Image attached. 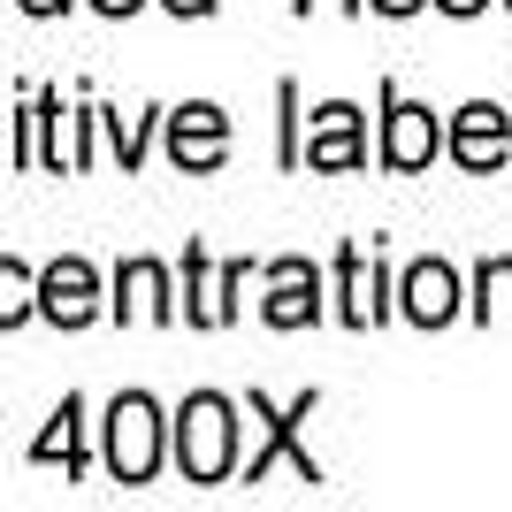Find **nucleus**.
<instances>
[{"label":"nucleus","instance_id":"nucleus-17","mask_svg":"<svg viewBox=\"0 0 512 512\" xmlns=\"http://www.w3.org/2000/svg\"><path fill=\"white\" fill-rule=\"evenodd\" d=\"M107 138L123 153V169H138V153H146V123H123V115H107Z\"/></svg>","mask_w":512,"mask_h":512},{"label":"nucleus","instance_id":"nucleus-12","mask_svg":"<svg viewBox=\"0 0 512 512\" xmlns=\"http://www.w3.org/2000/svg\"><path fill=\"white\" fill-rule=\"evenodd\" d=\"M406 314L421 321V329H436V321L459 314V276H451L444 260H421V268L406 276Z\"/></svg>","mask_w":512,"mask_h":512},{"label":"nucleus","instance_id":"nucleus-16","mask_svg":"<svg viewBox=\"0 0 512 512\" xmlns=\"http://www.w3.org/2000/svg\"><path fill=\"white\" fill-rule=\"evenodd\" d=\"M482 314H512V260L482 268Z\"/></svg>","mask_w":512,"mask_h":512},{"label":"nucleus","instance_id":"nucleus-6","mask_svg":"<svg viewBox=\"0 0 512 512\" xmlns=\"http://www.w3.org/2000/svg\"><path fill=\"white\" fill-rule=\"evenodd\" d=\"M245 283V268H207V253H184V314L199 321V329H222L230 321V291Z\"/></svg>","mask_w":512,"mask_h":512},{"label":"nucleus","instance_id":"nucleus-10","mask_svg":"<svg viewBox=\"0 0 512 512\" xmlns=\"http://www.w3.org/2000/svg\"><path fill=\"white\" fill-rule=\"evenodd\" d=\"M436 146H444V130H436L428 107H390V123H383V161L390 169H428Z\"/></svg>","mask_w":512,"mask_h":512},{"label":"nucleus","instance_id":"nucleus-19","mask_svg":"<svg viewBox=\"0 0 512 512\" xmlns=\"http://www.w3.org/2000/svg\"><path fill=\"white\" fill-rule=\"evenodd\" d=\"M375 8H383V16H413V8H421V0H375Z\"/></svg>","mask_w":512,"mask_h":512},{"label":"nucleus","instance_id":"nucleus-18","mask_svg":"<svg viewBox=\"0 0 512 512\" xmlns=\"http://www.w3.org/2000/svg\"><path fill=\"white\" fill-rule=\"evenodd\" d=\"M23 8H31V16H62L69 0H23Z\"/></svg>","mask_w":512,"mask_h":512},{"label":"nucleus","instance_id":"nucleus-7","mask_svg":"<svg viewBox=\"0 0 512 512\" xmlns=\"http://www.w3.org/2000/svg\"><path fill=\"white\" fill-rule=\"evenodd\" d=\"M505 146H512L505 107H490V100L459 107V123H451V153H459L467 169H497V161H505Z\"/></svg>","mask_w":512,"mask_h":512},{"label":"nucleus","instance_id":"nucleus-3","mask_svg":"<svg viewBox=\"0 0 512 512\" xmlns=\"http://www.w3.org/2000/svg\"><path fill=\"white\" fill-rule=\"evenodd\" d=\"M169 153H176V169H214V161L230 153V115L207 107V100L176 107L169 115Z\"/></svg>","mask_w":512,"mask_h":512},{"label":"nucleus","instance_id":"nucleus-13","mask_svg":"<svg viewBox=\"0 0 512 512\" xmlns=\"http://www.w3.org/2000/svg\"><path fill=\"white\" fill-rule=\"evenodd\" d=\"M375 291H383V268H375L367 253H344V321H352V329H367V321L383 314Z\"/></svg>","mask_w":512,"mask_h":512},{"label":"nucleus","instance_id":"nucleus-14","mask_svg":"<svg viewBox=\"0 0 512 512\" xmlns=\"http://www.w3.org/2000/svg\"><path fill=\"white\" fill-rule=\"evenodd\" d=\"M77 421H85V406H77V398H62V413H54V428H46L39 444H31V459H39V467H46V459H62V467L77 474V467H85V444H77Z\"/></svg>","mask_w":512,"mask_h":512},{"label":"nucleus","instance_id":"nucleus-22","mask_svg":"<svg viewBox=\"0 0 512 512\" xmlns=\"http://www.w3.org/2000/svg\"><path fill=\"white\" fill-rule=\"evenodd\" d=\"M444 8H451V16H474V8H482V0H444Z\"/></svg>","mask_w":512,"mask_h":512},{"label":"nucleus","instance_id":"nucleus-21","mask_svg":"<svg viewBox=\"0 0 512 512\" xmlns=\"http://www.w3.org/2000/svg\"><path fill=\"white\" fill-rule=\"evenodd\" d=\"M169 8H176V16H207L214 0H169Z\"/></svg>","mask_w":512,"mask_h":512},{"label":"nucleus","instance_id":"nucleus-9","mask_svg":"<svg viewBox=\"0 0 512 512\" xmlns=\"http://www.w3.org/2000/svg\"><path fill=\"white\" fill-rule=\"evenodd\" d=\"M314 314H321V276L306 260H276L268 268V321L276 329H306Z\"/></svg>","mask_w":512,"mask_h":512},{"label":"nucleus","instance_id":"nucleus-20","mask_svg":"<svg viewBox=\"0 0 512 512\" xmlns=\"http://www.w3.org/2000/svg\"><path fill=\"white\" fill-rule=\"evenodd\" d=\"M92 8H100V16H130V8H138V0H92Z\"/></svg>","mask_w":512,"mask_h":512},{"label":"nucleus","instance_id":"nucleus-4","mask_svg":"<svg viewBox=\"0 0 512 512\" xmlns=\"http://www.w3.org/2000/svg\"><path fill=\"white\" fill-rule=\"evenodd\" d=\"M39 314L62 321V329H85V321L100 314V276H92L85 260H54L39 276Z\"/></svg>","mask_w":512,"mask_h":512},{"label":"nucleus","instance_id":"nucleus-5","mask_svg":"<svg viewBox=\"0 0 512 512\" xmlns=\"http://www.w3.org/2000/svg\"><path fill=\"white\" fill-rule=\"evenodd\" d=\"M253 413H260V421H268V436H260V451H253V459H245V482H260V474L276 467L283 451L299 459V482H321V467H314V459H306V451H299V421H306V413H314V398H299V406H291V413H276V406H268V398H253Z\"/></svg>","mask_w":512,"mask_h":512},{"label":"nucleus","instance_id":"nucleus-2","mask_svg":"<svg viewBox=\"0 0 512 512\" xmlns=\"http://www.w3.org/2000/svg\"><path fill=\"white\" fill-rule=\"evenodd\" d=\"M161 467V406H153L146 390H130L107 406V474L115 482H153Z\"/></svg>","mask_w":512,"mask_h":512},{"label":"nucleus","instance_id":"nucleus-1","mask_svg":"<svg viewBox=\"0 0 512 512\" xmlns=\"http://www.w3.org/2000/svg\"><path fill=\"white\" fill-rule=\"evenodd\" d=\"M176 467H184V482H230V467H237L230 398H214V390L184 398V413H176Z\"/></svg>","mask_w":512,"mask_h":512},{"label":"nucleus","instance_id":"nucleus-15","mask_svg":"<svg viewBox=\"0 0 512 512\" xmlns=\"http://www.w3.org/2000/svg\"><path fill=\"white\" fill-rule=\"evenodd\" d=\"M31 314H39V276L23 260H0V329H16Z\"/></svg>","mask_w":512,"mask_h":512},{"label":"nucleus","instance_id":"nucleus-11","mask_svg":"<svg viewBox=\"0 0 512 512\" xmlns=\"http://www.w3.org/2000/svg\"><path fill=\"white\" fill-rule=\"evenodd\" d=\"M115 314L123 321H169V276H161V260H130L123 276H115Z\"/></svg>","mask_w":512,"mask_h":512},{"label":"nucleus","instance_id":"nucleus-8","mask_svg":"<svg viewBox=\"0 0 512 512\" xmlns=\"http://www.w3.org/2000/svg\"><path fill=\"white\" fill-rule=\"evenodd\" d=\"M306 169H360V107H314V138H306Z\"/></svg>","mask_w":512,"mask_h":512}]
</instances>
